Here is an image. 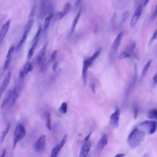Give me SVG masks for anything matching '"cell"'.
<instances>
[{
    "label": "cell",
    "instance_id": "obj_42",
    "mask_svg": "<svg viewBox=\"0 0 157 157\" xmlns=\"http://www.w3.org/2000/svg\"><path fill=\"white\" fill-rule=\"evenodd\" d=\"M153 85L155 86L157 84V74H156L153 78Z\"/></svg>",
    "mask_w": 157,
    "mask_h": 157
},
{
    "label": "cell",
    "instance_id": "obj_31",
    "mask_svg": "<svg viewBox=\"0 0 157 157\" xmlns=\"http://www.w3.org/2000/svg\"><path fill=\"white\" fill-rule=\"evenodd\" d=\"M150 124V121L146 120L140 123L139 125L141 127L148 129L149 131Z\"/></svg>",
    "mask_w": 157,
    "mask_h": 157
},
{
    "label": "cell",
    "instance_id": "obj_29",
    "mask_svg": "<svg viewBox=\"0 0 157 157\" xmlns=\"http://www.w3.org/2000/svg\"><path fill=\"white\" fill-rule=\"evenodd\" d=\"M53 17V14H50L47 17L45 20V29L48 28L50 25V21Z\"/></svg>",
    "mask_w": 157,
    "mask_h": 157
},
{
    "label": "cell",
    "instance_id": "obj_36",
    "mask_svg": "<svg viewBox=\"0 0 157 157\" xmlns=\"http://www.w3.org/2000/svg\"><path fill=\"white\" fill-rule=\"evenodd\" d=\"M157 29H156L154 33L149 42V45H151V44L156 39L157 37Z\"/></svg>",
    "mask_w": 157,
    "mask_h": 157
},
{
    "label": "cell",
    "instance_id": "obj_34",
    "mask_svg": "<svg viewBox=\"0 0 157 157\" xmlns=\"http://www.w3.org/2000/svg\"><path fill=\"white\" fill-rule=\"evenodd\" d=\"M134 118L136 119L137 117L138 113V108L137 105H136L134 106Z\"/></svg>",
    "mask_w": 157,
    "mask_h": 157
},
{
    "label": "cell",
    "instance_id": "obj_40",
    "mask_svg": "<svg viewBox=\"0 0 157 157\" xmlns=\"http://www.w3.org/2000/svg\"><path fill=\"white\" fill-rule=\"evenodd\" d=\"M91 90L94 93H95L96 92V86L95 84L92 83L91 84Z\"/></svg>",
    "mask_w": 157,
    "mask_h": 157
},
{
    "label": "cell",
    "instance_id": "obj_14",
    "mask_svg": "<svg viewBox=\"0 0 157 157\" xmlns=\"http://www.w3.org/2000/svg\"><path fill=\"white\" fill-rule=\"evenodd\" d=\"M13 92V90H10L7 92L3 101L1 105V108H3L8 103L10 100Z\"/></svg>",
    "mask_w": 157,
    "mask_h": 157
},
{
    "label": "cell",
    "instance_id": "obj_20",
    "mask_svg": "<svg viewBox=\"0 0 157 157\" xmlns=\"http://www.w3.org/2000/svg\"><path fill=\"white\" fill-rule=\"evenodd\" d=\"M152 60H149L144 66L141 76V80L143 81L146 77L149 68L150 66Z\"/></svg>",
    "mask_w": 157,
    "mask_h": 157
},
{
    "label": "cell",
    "instance_id": "obj_21",
    "mask_svg": "<svg viewBox=\"0 0 157 157\" xmlns=\"http://www.w3.org/2000/svg\"><path fill=\"white\" fill-rule=\"evenodd\" d=\"M129 15V11H125L123 14L121 22L119 25V27L121 28L126 21Z\"/></svg>",
    "mask_w": 157,
    "mask_h": 157
},
{
    "label": "cell",
    "instance_id": "obj_8",
    "mask_svg": "<svg viewBox=\"0 0 157 157\" xmlns=\"http://www.w3.org/2000/svg\"><path fill=\"white\" fill-rule=\"evenodd\" d=\"M46 138V136L43 134L38 140L35 145V149L36 151L41 152L44 149Z\"/></svg>",
    "mask_w": 157,
    "mask_h": 157
},
{
    "label": "cell",
    "instance_id": "obj_37",
    "mask_svg": "<svg viewBox=\"0 0 157 157\" xmlns=\"http://www.w3.org/2000/svg\"><path fill=\"white\" fill-rule=\"evenodd\" d=\"M157 17V10H156V9L155 11L153 12V14L151 15V17L150 18V20L151 21H152L154 20Z\"/></svg>",
    "mask_w": 157,
    "mask_h": 157
},
{
    "label": "cell",
    "instance_id": "obj_46",
    "mask_svg": "<svg viewBox=\"0 0 157 157\" xmlns=\"http://www.w3.org/2000/svg\"><path fill=\"white\" fill-rule=\"evenodd\" d=\"M149 1H147V0L145 1L144 3V6H146L149 3Z\"/></svg>",
    "mask_w": 157,
    "mask_h": 157
},
{
    "label": "cell",
    "instance_id": "obj_30",
    "mask_svg": "<svg viewBox=\"0 0 157 157\" xmlns=\"http://www.w3.org/2000/svg\"><path fill=\"white\" fill-rule=\"evenodd\" d=\"M68 106L67 103L66 102H63L62 103L59 109V112L63 114H66L67 112Z\"/></svg>",
    "mask_w": 157,
    "mask_h": 157
},
{
    "label": "cell",
    "instance_id": "obj_13",
    "mask_svg": "<svg viewBox=\"0 0 157 157\" xmlns=\"http://www.w3.org/2000/svg\"><path fill=\"white\" fill-rule=\"evenodd\" d=\"M124 35V32H121L119 34L117 38L115 39L112 46V48L114 50L116 51L118 50Z\"/></svg>",
    "mask_w": 157,
    "mask_h": 157
},
{
    "label": "cell",
    "instance_id": "obj_47",
    "mask_svg": "<svg viewBox=\"0 0 157 157\" xmlns=\"http://www.w3.org/2000/svg\"><path fill=\"white\" fill-rule=\"evenodd\" d=\"M143 157H149V156L148 153H146L143 155Z\"/></svg>",
    "mask_w": 157,
    "mask_h": 157
},
{
    "label": "cell",
    "instance_id": "obj_35",
    "mask_svg": "<svg viewBox=\"0 0 157 157\" xmlns=\"http://www.w3.org/2000/svg\"><path fill=\"white\" fill-rule=\"evenodd\" d=\"M42 31V26L41 25H40L39 28L38 30V31H37V34L34 38V41H35V40L38 39V38L39 37Z\"/></svg>",
    "mask_w": 157,
    "mask_h": 157
},
{
    "label": "cell",
    "instance_id": "obj_22",
    "mask_svg": "<svg viewBox=\"0 0 157 157\" xmlns=\"http://www.w3.org/2000/svg\"><path fill=\"white\" fill-rule=\"evenodd\" d=\"M29 31L27 30H26L23 36L18 44L17 46V50H19L22 47V46L26 42Z\"/></svg>",
    "mask_w": 157,
    "mask_h": 157
},
{
    "label": "cell",
    "instance_id": "obj_12",
    "mask_svg": "<svg viewBox=\"0 0 157 157\" xmlns=\"http://www.w3.org/2000/svg\"><path fill=\"white\" fill-rule=\"evenodd\" d=\"M10 23L11 20H8L3 25L0 30V43L3 40L7 33Z\"/></svg>",
    "mask_w": 157,
    "mask_h": 157
},
{
    "label": "cell",
    "instance_id": "obj_23",
    "mask_svg": "<svg viewBox=\"0 0 157 157\" xmlns=\"http://www.w3.org/2000/svg\"><path fill=\"white\" fill-rule=\"evenodd\" d=\"M157 130V122L155 121H150V124L149 131L150 134H153Z\"/></svg>",
    "mask_w": 157,
    "mask_h": 157
},
{
    "label": "cell",
    "instance_id": "obj_7",
    "mask_svg": "<svg viewBox=\"0 0 157 157\" xmlns=\"http://www.w3.org/2000/svg\"><path fill=\"white\" fill-rule=\"evenodd\" d=\"M11 72L9 71L5 75L0 87V97H1L8 86L11 80Z\"/></svg>",
    "mask_w": 157,
    "mask_h": 157
},
{
    "label": "cell",
    "instance_id": "obj_43",
    "mask_svg": "<svg viewBox=\"0 0 157 157\" xmlns=\"http://www.w3.org/2000/svg\"><path fill=\"white\" fill-rule=\"evenodd\" d=\"M125 155L124 154H119L116 155L114 157H124Z\"/></svg>",
    "mask_w": 157,
    "mask_h": 157
},
{
    "label": "cell",
    "instance_id": "obj_44",
    "mask_svg": "<svg viewBox=\"0 0 157 157\" xmlns=\"http://www.w3.org/2000/svg\"><path fill=\"white\" fill-rule=\"evenodd\" d=\"M91 133H90L89 134V135L85 137V142H87V141H88V140H89V139L90 136L91 135Z\"/></svg>",
    "mask_w": 157,
    "mask_h": 157
},
{
    "label": "cell",
    "instance_id": "obj_2",
    "mask_svg": "<svg viewBox=\"0 0 157 157\" xmlns=\"http://www.w3.org/2000/svg\"><path fill=\"white\" fill-rule=\"evenodd\" d=\"M26 134V131L23 125L19 124L16 128L14 134L13 148L14 149L17 144L23 139Z\"/></svg>",
    "mask_w": 157,
    "mask_h": 157
},
{
    "label": "cell",
    "instance_id": "obj_39",
    "mask_svg": "<svg viewBox=\"0 0 157 157\" xmlns=\"http://www.w3.org/2000/svg\"><path fill=\"white\" fill-rule=\"evenodd\" d=\"M136 46V42H134L132 44L130 50L131 52L135 50Z\"/></svg>",
    "mask_w": 157,
    "mask_h": 157
},
{
    "label": "cell",
    "instance_id": "obj_41",
    "mask_svg": "<svg viewBox=\"0 0 157 157\" xmlns=\"http://www.w3.org/2000/svg\"><path fill=\"white\" fill-rule=\"evenodd\" d=\"M58 64L57 62L55 63L53 66L52 69L53 71L55 72L57 69Z\"/></svg>",
    "mask_w": 157,
    "mask_h": 157
},
{
    "label": "cell",
    "instance_id": "obj_1",
    "mask_svg": "<svg viewBox=\"0 0 157 157\" xmlns=\"http://www.w3.org/2000/svg\"><path fill=\"white\" fill-rule=\"evenodd\" d=\"M145 137L144 132L136 128L128 137V143L131 148L134 149L139 146L143 142Z\"/></svg>",
    "mask_w": 157,
    "mask_h": 157
},
{
    "label": "cell",
    "instance_id": "obj_24",
    "mask_svg": "<svg viewBox=\"0 0 157 157\" xmlns=\"http://www.w3.org/2000/svg\"><path fill=\"white\" fill-rule=\"evenodd\" d=\"M62 148L59 144L55 147L52 150L50 157H57Z\"/></svg>",
    "mask_w": 157,
    "mask_h": 157
},
{
    "label": "cell",
    "instance_id": "obj_38",
    "mask_svg": "<svg viewBox=\"0 0 157 157\" xmlns=\"http://www.w3.org/2000/svg\"><path fill=\"white\" fill-rule=\"evenodd\" d=\"M57 50H55L53 52L51 55V61H53L55 60L57 57Z\"/></svg>",
    "mask_w": 157,
    "mask_h": 157
},
{
    "label": "cell",
    "instance_id": "obj_4",
    "mask_svg": "<svg viewBox=\"0 0 157 157\" xmlns=\"http://www.w3.org/2000/svg\"><path fill=\"white\" fill-rule=\"evenodd\" d=\"M21 89L20 86L15 87L13 90L12 95L9 102L10 107L13 106L16 103L20 94Z\"/></svg>",
    "mask_w": 157,
    "mask_h": 157
},
{
    "label": "cell",
    "instance_id": "obj_45",
    "mask_svg": "<svg viewBox=\"0 0 157 157\" xmlns=\"http://www.w3.org/2000/svg\"><path fill=\"white\" fill-rule=\"evenodd\" d=\"M6 153V150L5 149L2 154L1 155H0V157H4Z\"/></svg>",
    "mask_w": 157,
    "mask_h": 157
},
{
    "label": "cell",
    "instance_id": "obj_28",
    "mask_svg": "<svg viewBox=\"0 0 157 157\" xmlns=\"http://www.w3.org/2000/svg\"><path fill=\"white\" fill-rule=\"evenodd\" d=\"M140 17L139 15L134 13L130 25L132 28H133L135 26Z\"/></svg>",
    "mask_w": 157,
    "mask_h": 157
},
{
    "label": "cell",
    "instance_id": "obj_27",
    "mask_svg": "<svg viewBox=\"0 0 157 157\" xmlns=\"http://www.w3.org/2000/svg\"><path fill=\"white\" fill-rule=\"evenodd\" d=\"M46 126L47 128L49 131L51 130V118L49 113H47L46 114Z\"/></svg>",
    "mask_w": 157,
    "mask_h": 157
},
{
    "label": "cell",
    "instance_id": "obj_5",
    "mask_svg": "<svg viewBox=\"0 0 157 157\" xmlns=\"http://www.w3.org/2000/svg\"><path fill=\"white\" fill-rule=\"evenodd\" d=\"M120 115V109L119 108H117L115 112L110 117V123L116 128L119 127Z\"/></svg>",
    "mask_w": 157,
    "mask_h": 157
},
{
    "label": "cell",
    "instance_id": "obj_32",
    "mask_svg": "<svg viewBox=\"0 0 157 157\" xmlns=\"http://www.w3.org/2000/svg\"><path fill=\"white\" fill-rule=\"evenodd\" d=\"M130 57V55L126 52H122L119 55L118 59L119 60H121L124 58L128 57Z\"/></svg>",
    "mask_w": 157,
    "mask_h": 157
},
{
    "label": "cell",
    "instance_id": "obj_6",
    "mask_svg": "<svg viewBox=\"0 0 157 157\" xmlns=\"http://www.w3.org/2000/svg\"><path fill=\"white\" fill-rule=\"evenodd\" d=\"M51 5L47 3V1L42 2L39 14L40 19H43L45 17L48 12L51 9Z\"/></svg>",
    "mask_w": 157,
    "mask_h": 157
},
{
    "label": "cell",
    "instance_id": "obj_11",
    "mask_svg": "<svg viewBox=\"0 0 157 157\" xmlns=\"http://www.w3.org/2000/svg\"><path fill=\"white\" fill-rule=\"evenodd\" d=\"M15 49V46L13 45L11 47L8 51L4 66V69H6L9 65Z\"/></svg>",
    "mask_w": 157,
    "mask_h": 157
},
{
    "label": "cell",
    "instance_id": "obj_26",
    "mask_svg": "<svg viewBox=\"0 0 157 157\" xmlns=\"http://www.w3.org/2000/svg\"><path fill=\"white\" fill-rule=\"evenodd\" d=\"M157 116V111L155 108L150 109L147 115V117L150 119H156Z\"/></svg>",
    "mask_w": 157,
    "mask_h": 157
},
{
    "label": "cell",
    "instance_id": "obj_48",
    "mask_svg": "<svg viewBox=\"0 0 157 157\" xmlns=\"http://www.w3.org/2000/svg\"><path fill=\"white\" fill-rule=\"evenodd\" d=\"M89 157H90V156H89Z\"/></svg>",
    "mask_w": 157,
    "mask_h": 157
},
{
    "label": "cell",
    "instance_id": "obj_16",
    "mask_svg": "<svg viewBox=\"0 0 157 157\" xmlns=\"http://www.w3.org/2000/svg\"><path fill=\"white\" fill-rule=\"evenodd\" d=\"M47 48V45H45L39 52L37 57L36 60L37 63L39 64L42 61L45 55Z\"/></svg>",
    "mask_w": 157,
    "mask_h": 157
},
{
    "label": "cell",
    "instance_id": "obj_19",
    "mask_svg": "<svg viewBox=\"0 0 157 157\" xmlns=\"http://www.w3.org/2000/svg\"><path fill=\"white\" fill-rule=\"evenodd\" d=\"M38 41V39L35 41L32 47L29 50L27 56L28 60L30 59L34 55L37 45Z\"/></svg>",
    "mask_w": 157,
    "mask_h": 157
},
{
    "label": "cell",
    "instance_id": "obj_10",
    "mask_svg": "<svg viewBox=\"0 0 157 157\" xmlns=\"http://www.w3.org/2000/svg\"><path fill=\"white\" fill-rule=\"evenodd\" d=\"M91 142L88 140L85 142L80 152L79 157H87L91 146Z\"/></svg>",
    "mask_w": 157,
    "mask_h": 157
},
{
    "label": "cell",
    "instance_id": "obj_17",
    "mask_svg": "<svg viewBox=\"0 0 157 157\" xmlns=\"http://www.w3.org/2000/svg\"><path fill=\"white\" fill-rule=\"evenodd\" d=\"M11 127L10 123H9L2 132L1 137H0V144H2L4 141Z\"/></svg>",
    "mask_w": 157,
    "mask_h": 157
},
{
    "label": "cell",
    "instance_id": "obj_15",
    "mask_svg": "<svg viewBox=\"0 0 157 157\" xmlns=\"http://www.w3.org/2000/svg\"><path fill=\"white\" fill-rule=\"evenodd\" d=\"M71 7L72 5L70 2H68L66 3L63 11L61 12L60 19L63 18L69 12Z\"/></svg>",
    "mask_w": 157,
    "mask_h": 157
},
{
    "label": "cell",
    "instance_id": "obj_25",
    "mask_svg": "<svg viewBox=\"0 0 157 157\" xmlns=\"http://www.w3.org/2000/svg\"><path fill=\"white\" fill-rule=\"evenodd\" d=\"M81 14V11L80 10L78 12L73 21L71 29L72 32H73L75 29L76 25L80 18Z\"/></svg>",
    "mask_w": 157,
    "mask_h": 157
},
{
    "label": "cell",
    "instance_id": "obj_18",
    "mask_svg": "<svg viewBox=\"0 0 157 157\" xmlns=\"http://www.w3.org/2000/svg\"><path fill=\"white\" fill-rule=\"evenodd\" d=\"M134 84H135L132 81L131 83L129 85L126 90V92H125V105H126V104H127L128 102V100L129 98L132 88L134 85Z\"/></svg>",
    "mask_w": 157,
    "mask_h": 157
},
{
    "label": "cell",
    "instance_id": "obj_9",
    "mask_svg": "<svg viewBox=\"0 0 157 157\" xmlns=\"http://www.w3.org/2000/svg\"><path fill=\"white\" fill-rule=\"evenodd\" d=\"M107 137L106 134H103L100 139L97 147V151L99 153L102 151L107 144Z\"/></svg>",
    "mask_w": 157,
    "mask_h": 157
},
{
    "label": "cell",
    "instance_id": "obj_33",
    "mask_svg": "<svg viewBox=\"0 0 157 157\" xmlns=\"http://www.w3.org/2000/svg\"><path fill=\"white\" fill-rule=\"evenodd\" d=\"M143 11L142 6L141 5L139 6L137 8L135 12V13L138 14L140 17L142 14Z\"/></svg>",
    "mask_w": 157,
    "mask_h": 157
},
{
    "label": "cell",
    "instance_id": "obj_3",
    "mask_svg": "<svg viewBox=\"0 0 157 157\" xmlns=\"http://www.w3.org/2000/svg\"><path fill=\"white\" fill-rule=\"evenodd\" d=\"M33 67L30 62H27L20 69L19 75L20 78L25 77L29 72L32 71Z\"/></svg>",
    "mask_w": 157,
    "mask_h": 157
}]
</instances>
